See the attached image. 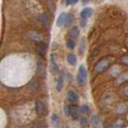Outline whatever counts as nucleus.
I'll use <instances>...</instances> for the list:
<instances>
[{
	"mask_svg": "<svg viewBox=\"0 0 128 128\" xmlns=\"http://www.w3.org/2000/svg\"><path fill=\"white\" fill-rule=\"evenodd\" d=\"M87 78V72L86 69L84 65H80L78 67V73L77 74V82L79 86L85 85Z\"/></svg>",
	"mask_w": 128,
	"mask_h": 128,
	"instance_id": "1",
	"label": "nucleus"
},
{
	"mask_svg": "<svg viewBox=\"0 0 128 128\" xmlns=\"http://www.w3.org/2000/svg\"><path fill=\"white\" fill-rule=\"evenodd\" d=\"M108 66H109V61L106 59H102L95 65L94 70L98 73H100V72L105 70Z\"/></svg>",
	"mask_w": 128,
	"mask_h": 128,
	"instance_id": "2",
	"label": "nucleus"
},
{
	"mask_svg": "<svg viewBox=\"0 0 128 128\" xmlns=\"http://www.w3.org/2000/svg\"><path fill=\"white\" fill-rule=\"evenodd\" d=\"M94 10L90 7H86L80 12V17L82 19H87L88 18H90V16L93 14Z\"/></svg>",
	"mask_w": 128,
	"mask_h": 128,
	"instance_id": "3",
	"label": "nucleus"
},
{
	"mask_svg": "<svg viewBox=\"0 0 128 128\" xmlns=\"http://www.w3.org/2000/svg\"><path fill=\"white\" fill-rule=\"evenodd\" d=\"M50 62H51V65H50V71L53 74H56L58 71V66L56 63V60H55V54H50Z\"/></svg>",
	"mask_w": 128,
	"mask_h": 128,
	"instance_id": "4",
	"label": "nucleus"
},
{
	"mask_svg": "<svg viewBox=\"0 0 128 128\" xmlns=\"http://www.w3.org/2000/svg\"><path fill=\"white\" fill-rule=\"evenodd\" d=\"M67 98L69 100V102H72V103H75L78 102V94L74 93V91L70 90L67 92Z\"/></svg>",
	"mask_w": 128,
	"mask_h": 128,
	"instance_id": "5",
	"label": "nucleus"
},
{
	"mask_svg": "<svg viewBox=\"0 0 128 128\" xmlns=\"http://www.w3.org/2000/svg\"><path fill=\"white\" fill-rule=\"evenodd\" d=\"M35 109H36V112L38 114H43L44 112H45V105L40 101L36 102L35 104Z\"/></svg>",
	"mask_w": 128,
	"mask_h": 128,
	"instance_id": "6",
	"label": "nucleus"
},
{
	"mask_svg": "<svg viewBox=\"0 0 128 128\" xmlns=\"http://www.w3.org/2000/svg\"><path fill=\"white\" fill-rule=\"evenodd\" d=\"M37 50L38 52V54L40 55L43 56L45 54L46 51V45L44 42H40L38 44V46H37Z\"/></svg>",
	"mask_w": 128,
	"mask_h": 128,
	"instance_id": "7",
	"label": "nucleus"
},
{
	"mask_svg": "<svg viewBox=\"0 0 128 128\" xmlns=\"http://www.w3.org/2000/svg\"><path fill=\"white\" fill-rule=\"evenodd\" d=\"M66 14L62 13L60 14L59 16L57 18V21H56V25L58 26H64V23H65V20H66Z\"/></svg>",
	"mask_w": 128,
	"mask_h": 128,
	"instance_id": "8",
	"label": "nucleus"
},
{
	"mask_svg": "<svg viewBox=\"0 0 128 128\" xmlns=\"http://www.w3.org/2000/svg\"><path fill=\"white\" fill-rule=\"evenodd\" d=\"M66 60H67V62L71 66H74L75 64L77 63V57H76V55L74 54H68Z\"/></svg>",
	"mask_w": 128,
	"mask_h": 128,
	"instance_id": "9",
	"label": "nucleus"
},
{
	"mask_svg": "<svg viewBox=\"0 0 128 128\" xmlns=\"http://www.w3.org/2000/svg\"><path fill=\"white\" fill-rule=\"evenodd\" d=\"M69 114L72 117V118H78V109L77 107H75L74 106H69Z\"/></svg>",
	"mask_w": 128,
	"mask_h": 128,
	"instance_id": "10",
	"label": "nucleus"
},
{
	"mask_svg": "<svg viewBox=\"0 0 128 128\" xmlns=\"http://www.w3.org/2000/svg\"><path fill=\"white\" fill-rule=\"evenodd\" d=\"M74 22V15L72 14H67L66 15V20H65V23H64V26L66 27L70 26Z\"/></svg>",
	"mask_w": 128,
	"mask_h": 128,
	"instance_id": "11",
	"label": "nucleus"
},
{
	"mask_svg": "<svg viewBox=\"0 0 128 128\" xmlns=\"http://www.w3.org/2000/svg\"><path fill=\"white\" fill-rule=\"evenodd\" d=\"M70 35L73 38H77L79 35V29L77 26L72 27L70 30Z\"/></svg>",
	"mask_w": 128,
	"mask_h": 128,
	"instance_id": "12",
	"label": "nucleus"
},
{
	"mask_svg": "<svg viewBox=\"0 0 128 128\" xmlns=\"http://www.w3.org/2000/svg\"><path fill=\"white\" fill-rule=\"evenodd\" d=\"M62 87H63V78L62 77H59L57 81V83H56V89H57L58 91H61Z\"/></svg>",
	"mask_w": 128,
	"mask_h": 128,
	"instance_id": "13",
	"label": "nucleus"
},
{
	"mask_svg": "<svg viewBox=\"0 0 128 128\" xmlns=\"http://www.w3.org/2000/svg\"><path fill=\"white\" fill-rule=\"evenodd\" d=\"M66 46L69 48V49H74V46H75V42L73 39L69 38L66 40Z\"/></svg>",
	"mask_w": 128,
	"mask_h": 128,
	"instance_id": "14",
	"label": "nucleus"
},
{
	"mask_svg": "<svg viewBox=\"0 0 128 128\" xmlns=\"http://www.w3.org/2000/svg\"><path fill=\"white\" fill-rule=\"evenodd\" d=\"M86 50V41L85 39H82V42H80V47H79V52L82 54Z\"/></svg>",
	"mask_w": 128,
	"mask_h": 128,
	"instance_id": "15",
	"label": "nucleus"
},
{
	"mask_svg": "<svg viewBox=\"0 0 128 128\" xmlns=\"http://www.w3.org/2000/svg\"><path fill=\"white\" fill-rule=\"evenodd\" d=\"M80 112L82 114H87L88 112L90 111V107L88 106L87 105H82L81 107H80Z\"/></svg>",
	"mask_w": 128,
	"mask_h": 128,
	"instance_id": "16",
	"label": "nucleus"
},
{
	"mask_svg": "<svg viewBox=\"0 0 128 128\" xmlns=\"http://www.w3.org/2000/svg\"><path fill=\"white\" fill-rule=\"evenodd\" d=\"M51 119H52V122H53L54 126H57L58 123V115L54 113L53 114L51 115Z\"/></svg>",
	"mask_w": 128,
	"mask_h": 128,
	"instance_id": "17",
	"label": "nucleus"
},
{
	"mask_svg": "<svg viewBox=\"0 0 128 128\" xmlns=\"http://www.w3.org/2000/svg\"><path fill=\"white\" fill-rule=\"evenodd\" d=\"M40 20H41V22H42L45 26H46L47 24H48V22H49V19H48L47 15H46V14H42V15H41V17H40Z\"/></svg>",
	"mask_w": 128,
	"mask_h": 128,
	"instance_id": "18",
	"label": "nucleus"
},
{
	"mask_svg": "<svg viewBox=\"0 0 128 128\" xmlns=\"http://www.w3.org/2000/svg\"><path fill=\"white\" fill-rule=\"evenodd\" d=\"M91 122L94 126H98L99 124V119L97 115H93L91 117Z\"/></svg>",
	"mask_w": 128,
	"mask_h": 128,
	"instance_id": "19",
	"label": "nucleus"
},
{
	"mask_svg": "<svg viewBox=\"0 0 128 128\" xmlns=\"http://www.w3.org/2000/svg\"><path fill=\"white\" fill-rule=\"evenodd\" d=\"M128 79V74H121L119 76V78L118 79V82H122L124 81H126V80Z\"/></svg>",
	"mask_w": 128,
	"mask_h": 128,
	"instance_id": "20",
	"label": "nucleus"
},
{
	"mask_svg": "<svg viewBox=\"0 0 128 128\" xmlns=\"http://www.w3.org/2000/svg\"><path fill=\"white\" fill-rule=\"evenodd\" d=\"M79 123H80V126H82V127H85L87 126V123H88V121H87V118L83 117V118H81L79 121Z\"/></svg>",
	"mask_w": 128,
	"mask_h": 128,
	"instance_id": "21",
	"label": "nucleus"
},
{
	"mask_svg": "<svg viewBox=\"0 0 128 128\" xmlns=\"http://www.w3.org/2000/svg\"><path fill=\"white\" fill-rule=\"evenodd\" d=\"M125 110H126V106H125V104L123 105V103H121L118 106V113H120V114L123 113Z\"/></svg>",
	"mask_w": 128,
	"mask_h": 128,
	"instance_id": "22",
	"label": "nucleus"
},
{
	"mask_svg": "<svg viewBox=\"0 0 128 128\" xmlns=\"http://www.w3.org/2000/svg\"><path fill=\"white\" fill-rule=\"evenodd\" d=\"M30 89L35 90L36 89H38V82H36V81H33V82H32L30 83Z\"/></svg>",
	"mask_w": 128,
	"mask_h": 128,
	"instance_id": "23",
	"label": "nucleus"
},
{
	"mask_svg": "<svg viewBox=\"0 0 128 128\" xmlns=\"http://www.w3.org/2000/svg\"><path fill=\"white\" fill-rule=\"evenodd\" d=\"M78 2V0H66V5L70 6V5H74Z\"/></svg>",
	"mask_w": 128,
	"mask_h": 128,
	"instance_id": "24",
	"label": "nucleus"
},
{
	"mask_svg": "<svg viewBox=\"0 0 128 128\" xmlns=\"http://www.w3.org/2000/svg\"><path fill=\"white\" fill-rule=\"evenodd\" d=\"M64 112H65V114L66 115L69 114V106H68L67 105H64Z\"/></svg>",
	"mask_w": 128,
	"mask_h": 128,
	"instance_id": "25",
	"label": "nucleus"
},
{
	"mask_svg": "<svg viewBox=\"0 0 128 128\" xmlns=\"http://www.w3.org/2000/svg\"><path fill=\"white\" fill-rule=\"evenodd\" d=\"M80 25H81L82 27H85L86 25V19H82L81 22H80Z\"/></svg>",
	"mask_w": 128,
	"mask_h": 128,
	"instance_id": "26",
	"label": "nucleus"
},
{
	"mask_svg": "<svg viewBox=\"0 0 128 128\" xmlns=\"http://www.w3.org/2000/svg\"><path fill=\"white\" fill-rule=\"evenodd\" d=\"M90 1V0H82V3L83 4H86V3H88Z\"/></svg>",
	"mask_w": 128,
	"mask_h": 128,
	"instance_id": "27",
	"label": "nucleus"
},
{
	"mask_svg": "<svg viewBox=\"0 0 128 128\" xmlns=\"http://www.w3.org/2000/svg\"><path fill=\"white\" fill-rule=\"evenodd\" d=\"M66 128H68V127H66Z\"/></svg>",
	"mask_w": 128,
	"mask_h": 128,
	"instance_id": "28",
	"label": "nucleus"
}]
</instances>
